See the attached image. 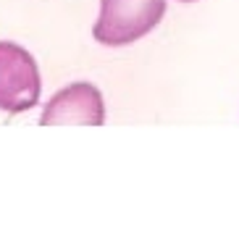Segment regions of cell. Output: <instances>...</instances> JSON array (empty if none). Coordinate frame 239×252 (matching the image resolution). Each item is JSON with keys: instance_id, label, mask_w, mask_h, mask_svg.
Masks as SVG:
<instances>
[{"instance_id": "obj_1", "label": "cell", "mask_w": 239, "mask_h": 252, "mask_svg": "<svg viewBox=\"0 0 239 252\" xmlns=\"http://www.w3.org/2000/svg\"><path fill=\"white\" fill-rule=\"evenodd\" d=\"M166 13V0H100L92 37L105 47H124L150 34Z\"/></svg>"}, {"instance_id": "obj_2", "label": "cell", "mask_w": 239, "mask_h": 252, "mask_svg": "<svg viewBox=\"0 0 239 252\" xmlns=\"http://www.w3.org/2000/svg\"><path fill=\"white\" fill-rule=\"evenodd\" d=\"M42 76L37 61L27 47L11 39H0V110L3 113H27L39 102Z\"/></svg>"}, {"instance_id": "obj_3", "label": "cell", "mask_w": 239, "mask_h": 252, "mask_svg": "<svg viewBox=\"0 0 239 252\" xmlns=\"http://www.w3.org/2000/svg\"><path fill=\"white\" fill-rule=\"evenodd\" d=\"M42 126H102L105 102L95 84L74 82L55 92L39 116Z\"/></svg>"}, {"instance_id": "obj_4", "label": "cell", "mask_w": 239, "mask_h": 252, "mask_svg": "<svg viewBox=\"0 0 239 252\" xmlns=\"http://www.w3.org/2000/svg\"><path fill=\"white\" fill-rule=\"evenodd\" d=\"M179 3H195V0H179Z\"/></svg>"}]
</instances>
